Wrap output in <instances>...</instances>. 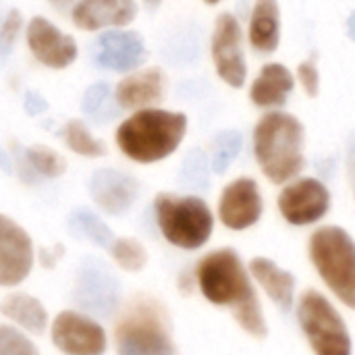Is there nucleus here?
Instances as JSON below:
<instances>
[{"instance_id": "nucleus-7", "label": "nucleus", "mask_w": 355, "mask_h": 355, "mask_svg": "<svg viewBox=\"0 0 355 355\" xmlns=\"http://www.w3.org/2000/svg\"><path fill=\"white\" fill-rule=\"evenodd\" d=\"M295 316L314 355L354 354V343L345 318L318 289L308 287L300 293Z\"/></svg>"}, {"instance_id": "nucleus-27", "label": "nucleus", "mask_w": 355, "mask_h": 355, "mask_svg": "<svg viewBox=\"0 0 355 355\" xmlns=\"http://www.w3.org/2000/svg\"><path fill=\"white\" fill-rule=\"evenodd\" d=\"M241 148H243V135L239 131L227 129V131L216 133L212 139V158H210L212 173H216V175L227 173L229 166L239 156Z\"/></svg>"}, {"instance_id": "nucleus-18", "label": "nucleus", "mask_w": 355, "mask_h": 355, "mask_svg": "<svg viewBox=\"0 0 355 355\" xmlns=\"http://www.w3.org/2000/svg\"><path fill=\"white\" fill-rule=\"evenodd\" d=\"M137 17L135 0H77L71 21L81 31L123 29Z\"/></svg>"}, {"instance_id": "nucleus-23", "label": "nucleus", "mask_w": 355, "mask_h": 355, "mask_svg": "<svg viewBox=\"0 0 355 355\" xmlns=\"http://www.w3.org/2000/svg\"><path fill=\"white\" fill-rule=\"evenodd\" d=\"M67 231L75 237V239H83L89 241L102 250H110L114 243V233L112 229L89 208L79 206L75 208L69 216H67Z\"/></svg>"}, {"instance_id": "nucleus-33", "label": "nucleus", "mask_w": 355, "mask_h": 355, "mask_svg": "<svg viewBox=\"0 0 355 355\" xmlns=\"http://www.w3.org/2000/svg\"><path fill=\"white\" fill-rule=\"evenodd\" d=\"M23 108H25V112L27 114H31V116H37V114H44L46 110H48V102L37 94V92H33V89H29L27 94H25V100H23Z\"/></svg>"}, {"instance_id": "nucleus-26", "label": "nucleus", "mask_w": 355, "mask_h": 355, "mask_svg": "<svg viewBox=\"0 0 355 355\" xmlns=\"http://www.w3.org/2000/svg\"><path fill=\"white\" fill-rule=\"evenodd\" d=\"M108 252L114 264L125 272H141L150 260L146 245L135 237H116Z\"/></svg>"}, {"instance_id": "nucleus-24", "label": "nucleus", "mask_w": 355, "mask_h": 355, "mask_svg": "<svg viewBox=\"0 0 355 355\" xmlns=\"http://www.w3.org/2000/svg\"><path fill=\"white\" fill-rule=\"evenodd\" d=\"M62 141L71 152H75L77 156H83V158H102L108 152L106 144L102 139H98L81 119H71L64 125Z\"/></svg>"}, {"instance_id": "nucleus-2", "label": "nucleus", "mask_w": 355, "mask_h": 355, "mask_svg": "<svg viewBox=\"0 0 355 355\" xmlns=\"http://www.w3.org/2000/svg\"><path fill=\"white\" fill-rule=\"evenodd\" d=\"M306 129L283 110L266 112L254 127V156L262 175L275 185H287L306 166Z\"/></svg>"}, {"instance_id": "nucleus-36", "label": "nucleus", "mask_w": 355, "mask_h": 355, "mask_svg": "<svg viewBox=\"0 0 355 355\" xmlns=\"http://www.w3.org/2000/svg\"><path fill=\"white\" fill-rule=\"evenodd\" d=\"M0 171L6 173V175L12 173V160H10V156H8L2 148H0Z\"/></svg>"}, {"instance_id": "nucleus-10", "label": "nucleus", "mask_w": 355, "mask_h": 355, "mask_svg": "<svg viewBox=\"0 0 355 355\" xmlns=\"http://www.w3.org/2000/svg\"><path fill=\"white\" fill-rule=\"evenodd\" d=\"M210 52L216 75L231 87H243L248 81V60L243 50V29L235 15L223 12L216 17Z\"/></svg>"}, {"instance_id": "nucleus-11", "label": "nucleus", "mask_w": 355, "mask_h": 355, "mask_svg": "<svg viewBox=\"0 0 355 355\" xmlns=\"http://www.w3.org/2000/svg\"><path fill=\"white\" fill-rule=\"evenodd\" d=\"M50 339L64 355H104L108 347L104 327L79 310H62L50 327Z\"/></svg>"}, {"instance_id": "nucleus-8", "label": "nucleus", "mask_w": 355, "mask_h": 355, "mask_svg": "<svg viewBox=\"0 0 355 355\" xmlns=\"http://www.w3.org/2000/svg\"><path fill=\"white\" fill-rule=\"evenodd\" d=\"M71 300L79 312L108 318L119 308L121 283L104 260L87 256L77 266Z\"/></svg>"}, {"instance_id": "nucleus-14", "label": "nucleus", "mask_w": 355, "mask_h": 355, "mask_svg": "<svg viewBox=\"0 0 355 355\" xmlns=\"http://www.w3.org/2000/svg\"><path fill=\"white\" fill-rule=\"evenodd\" d=\"M33 241L10 216L0 214V287L21 285L33 268Z\"/></svg>"}, {"instance_id": "nucleus-13", "label": "nucleus", "mask_w": 355, "mask_h": 355, "mask_svg": "<svg viewBox=\"0 0 355 355\" xmlns=\"http://www.w3.org/2000/svg\"><path fill=\"white\" fill-rule=\"evenodd\" d=\"M25 42L33 58L54 71L69 69L77 56L79 46L73 35L58 29L52 21L44 17H33L25 29Z\"/></svg>"}, {"instance_id": "nucleus-16", "label": "nucleus", "mask_w": 355, "mask_h": 355, "mask_svg": "<svg viewBox=\"0 0 355 355\" xmlns=\"http://www.w3.org/2000/svg\"><path fill=\"white\" fill-rule=\"evenodd\" d=\"M87 189L98 210L108 216H125L139 198V181L133 175L110 166L94 171Z\"/></svg>"}, {"instance_id": "nucleus-20", "label": "nucleus", "mask_w": 355, "mask_h": 355, "mask_svg": "<svg viewBox=\"0 0 355 355\" xmlns=\"http://www.w3.org/2000/svg\"><path fill=\"white\" fill-rule=\"evenodd\" d=\"M293 87H295L293 73L283 62H268L262 67L260 75L252 81L250 100L258 108L277 110L287 104Z\"/></svg>"}, {"instance_id": "nucleus-40", "label": "nucleus", "mask_w": 355, "mask_h": 355, "mask_svg": "<svg viewBox=\"0 0 355 355\" xmlns=\"http://www.w3.org/2000/svg\"><path fill=\"white\" fill-rule=\"evenodd\" d=\"M204 2H206V4H218L220 0H204Z\"/></svg>"}, {"instance_id": "nucleus-9", "label": "nucleus", "mask_w": 355, "mask_h": 355, "mask_svg": "<svg viewBox=\"0 0 355 355\" xmlns=\"http://www.w3.org/2000/svg\"><path fill=\"white\" fill-rule=\"evenodd\" d=\"M331 191L316 177H300L287 183L279 198L277 206L285 223L291 227H310L320 223L331 210Z\"/></svg>"}, {"instance_id": "nucleus-1", "label": "nucleus", "mask_w": 355, "mask_h": 355, "mask_svg": "<svg viewBox=\"0 0 355 355\" xmlns=\"http://www.w3.org/2000/svg\"><path fill=\"white\" fill-rule=\"evenodd\" d=\"M196 285L216 308L231 310L235 322L254 339L268 337V322L254 287V279L233 248H218L202 256L196 264Z\"/></svg>"}, {"instance_id": "nucleus-17", "label": "nucleus", "mask_w": 355, "mask_h": 355, "mask_svg": "<svg viewBox=\"0 0 355 355\" xmlns=\"http://www.w3.org/2000/svg\"><path fill=\"white\" fill-rule=\"evenodd\" d=\"M168 89V79L160 67H146L127 73L114 87V102L123 110L156 108Z\"/></svg>"}, {"instance_id": "nucleus-28", "label": "nucleus", "mask_w": 355, "mask_h": 355, "mask_svg": "<svg viewBox=\"0 0 355 355\" xmlns=\"http://www.w3.org/2000/svg\"><path fill=\"white\" fill-rule=\"evenodd\" d=\"M112 96H110V85L106 81H96L92 83L85 92H83V98H81V110L83 114L96 119V121H106L110 119V110H108V104H110Z\"/></svg>"}, {"instance_id": "nucleus-4", "label": "nucleus", "mask_w": 355, "mask_h": 355, "mask_svg": "<svg viewBox=\"0 0 355 355\" xmlns=\"http://www.w3.org/2000/svg\"><path fill=\"white\" fill-rule=\"evenodd\" d=\"M116 355H177L166 308L152 295H137L114 324Z\"/></svg>"}, {"instance_id": "nucleus-21", "label": "nucleus", "mask_w": 355, "mask_h": 355, "mask_svg": "<svg viewBox=\"0 0 355 355\" xmlns=\"http://www.w3.org/2000/svg\"><path fill=\"white\" fill-rule=\"evenodd\" d=\"M248 40L260 54H270L281 44V6L279 0H254L250 12Z\"/></svg>"}, {"instance_id": "nucleus-35", "label": "nucleus", "mask_w": 355, "mask_h": 355, "mask_svg": "<svg viewBox=\"0 0 355 355\" xmlns=\"http://www.w3.org/2000/svg\"><path fill=\"white\" fill-rule=\"evenodd\" d=\"M347 177L355 193V133L349 137V144H347Z\"/></svg>"}, {"instance_id": "nucleus-5", "label": "nucleus", "mask_w": 355, "mask_h": 355, "mask_svg": "<svg viewBox=\"0 0 355 355\" xmlns=\"http://www.w3.org/2000/svg\"><path fill=\"white\" fill-rule=\"evenodd\" d=\"M154 214L162 237L185 252L202 250L214 233V212L200 196L162 191L154 198Z\"/></svg>"}, {"instance_id": "nucleus-22", "label": "nucleus", "mask_w": 355, "mask_h": 355, "mask_svg": "<svg viewBox=\"0 0 355 355\" xmlns=\"http://www.w3.org/2000/svg\"><path fill=\"white\" fill-rule=\"evenodd\" d=\"M0 314L17 329L31 335H44V331L48 329V310L37 297L29 293H8L6 297H2Z\"/></svg>"}, {"instance_id": "nucleus-15", "label": "nucleus", "mask_w": 355, "mask_h": 355, "mask_svg": "<svg viewBox=\"0 0 355 355\" xmlns=\"http://www.w3.org/2000/svg\"><path fill=\"white\" fill-rule=\"evenodd\" d=\"M148 58V48L137 31L108 29L102 31L94 44V60L100 69L110 73H133Z\"/></svg>"}, {"instance_id": "nucleus-29", "label": "nucleus", "mask_w": 355, "mask_h": 355, "mask_svg": "<svg viewBox=\"0 0 355 355\" xmlns=\"http://www.w3.org/2000/svg\"><path fill=\"white\" fill-rule=\"evenodd\" d=\"M0 355H40V349L21 329L0 324Z\"/></svg>"}, {"instance_id": "nucleus-32", "label": "nucleus", "mask_w": 355, "mask_h": 355, "mask_svg": "<svg viewBox=\"0 0 355 355\" xmlns=\"http://www.w3.org/2000/svg\"><path fill=\"white\" fill-rule=\"evenodd\" d=\"M297 79L304 87V92L310 98H316L320 94V71L314 60H304L297 67Z\"/></svg>"}, {"instance_id": "nucleus-31", "label": "nucleus", "mask_w": 355, "mask_h": 355, "mask_svg": "<svg viewBox=\"0 0 355 355\" xmlns=\"http://www.w3.org/2000/svg\"><path fill=\"white\" fill-rule=\"evenodd\" d=\"M23 27V15L19 8H10L2 19H0V56L6 58L17 44V37Z\"/></svg>"}, {"instance_id": "nucleus-39", "label": "nucleus", "mask_w": 355, "mask_h": 355, "mask_svg": "<svg viewBox=\"0 0 355 355\" xmlns=\"http://www.w3.org/2000/svg\"><path fill=\"white\" fill-rule=\"evenodd\" d=\"M144 2H146L148 6H152V8H154V6H158V4H160L162 0H144Z\"/></svg>"}, {"instance_id": "nucleus-6", "label": "nucleus", "mask_w": 355, "mask_h": 355, "mask_svg": "<svg viewBox=\"0 0 355 355\" xmlns=\"http://www.w3.org/2000/svg\"><path fill=\"white\" fill-rule=\"evenodd\" d=\"M310 262L331 293L355 312V239L337 225H324L310 235Z\"/></svg>"}, {"instance_id": "nucleus-3", "label": "nucleus", "mask_w": 355, "mask_h": 355, "mask_svg": "<svg viewBox=\"0 0 355 355\" xmlns=\"http://www.w3.org/2000/svg\"><path fill=\"white\" fill-rule=\"evenodd\" d=\"M187 114L144 108L127 116L114 133L116 148L123 156L137 164H154L179 150L187 133Z\"/></svg>"}, {"instance_id": "nucleus-37", "label": "nucleus", "mask_w": 355, "mask_h": 355, "mask_svg": "<svg viewBox=\"0 0 355 355\" xmlns=\"http://www.w3.org/2000/svg\"><path fill=\"white\" fill-rule=\"evenodd\" d=\"M347 33H349V37L355 42V10L349 15V19H347Z\"/></svg>"}, {"instance_id": "nucleus-25", "label": "nucleus", "mask_w": 355, "mask_h": 355, "mask_svg": "<svg viewBox=\"0 0 355 355\" xmlns=\"http://www.w3.org/2000/svg\"><path fill=\"white\" fill-rule=\"evenodd\" d=\"M25 162L29 164V168L40 177V179H58L67 173V160L52 148L35 144L25 148L23 152Z\"/></svg>"}, {"instance_id": "nucleus-34", "label": "nucleus", "mask_w": 355, "mask_h": 355, "mask_svg": "<svg viewBox=\"0 0 355 355\" xmlns=\"http://www.w3.org/2000/svg\"><path fill=\"white\" fill-rule=\"evenodd\" d=\"M64 256V248L60 243L54 245V250H42V266L46 268H54L56 262Z\"/></svg>"}, {"instance_id": "nucleus-30", "label": "nucleus", "mask_w": 355, "mask_h": 355, "mask_svg": "<svg viewBox=\"0 0 355 355\" xmlns=\"http://www.w3.org/2000/svg\"><path fill=\"white\" fill-rule=\"evenodd\" d=\"M183 185H208V160L202 150H193L187 154L181 168Z\"/></svg>"}, {"instance_id": "nucleus-19", "label": "nucleus", "mask_w": 355, "mask_h": 355, "mask_svg": "<svg viewBox=\"0 0 355 355\" xmlns=\"http://www.w3.org/2000/svg\"><path fill=\"white\" fill-rule=\"evenodd\" d=\"M248 270L252 279L260 285V289L268 295V300L281 310L289 312L295 306V287L297 279L291 270L281 268L275 260L256 256L250 260Z\"/></svg>"}, {"instance_id": "nucleus-12", "label": "nucleus", "mask_w": 355, "mask_h": 355, "mask_svg": "<svg viewBox=\"0 0 355 355\" xmlns=\"http://www.w3.org/2000/svg\"><path fill=\"white\" fill-rule=\"evenodd\" d=\"M216 214L229 231H245L258 225L264 214V198L258 181L252 177H239L225 185L218 196Z\"/></svg>"}, {"instance_id": "nucleus-38", "label": "nucleus", "mask_w": 355, "mask_h": 355, "mask_svg": "<svg viewBox=\"0 0 355 355\" xmlns=\"http://www.w3.org/2000/svg\"><path fill=\"white\" fill-rule=\"evenodd\" d=\"M52 6H56V8H67V6H71V4H77V0H48Z\"/></svg>"}]
</instances>
